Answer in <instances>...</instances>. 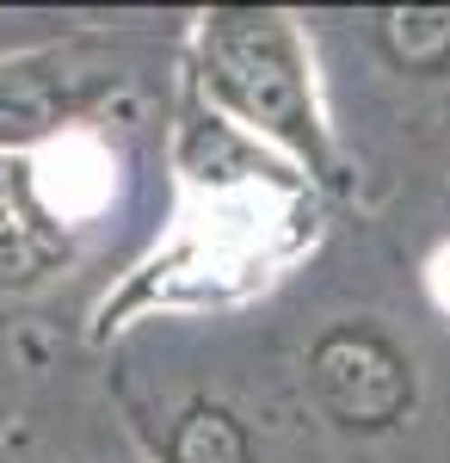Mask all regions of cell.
Listing matches in <instances>:
<instances>
[{
    "label": "cell",
    "instance_id": "4",
    "mask_svg": "<svg viewBox=\"0 0 450 463\" xmlns=\"http://www.w3.org/2000/svg\"><path fill=\"white\" fill-rule=\"evenodd\" d=\"M62 241L43 229V216L32 204H19L6 185H0V285H25V279H43L56 266Z\"/></svg>",
    "mask_w": 450,
    "mask_h": 463
},
{
    "label": "cell",
    "instance_id": "6",
    "mask_svg": "<svg viewBox=\"0 0 450 463\" xmlns=\"http://www.w3.org/2000/svg\"><path fill=\"white\" fill-rule=\"evenodd\" d=\"M426 279H432V297H438V309L450 316V248H438V260H432V272H426Z\"/></svg>",
    "mask_w": 450,
    "mask_h": 463
},
{
    "label": "cell",
    "instance_id": "5",
    "mask_svg": "<svg viewBox=\"0 0 450 463\" xmlns=\"http://www.w3.org/2000/svg\"><path fill=\"white\" fill-rule=\"evenodd\" d=\"M382 43L401 69H438L450 50V13H389Z\"/></svg>",
    "mask_w": 450,
    "mask_h": 463
},
{
    "label": "cell",
    "instance_id": "2",
    "mask_svg": "<svg viewBox=\"0 0 450 463\" xmlns=\"http://www.w3.org/2000/svg\"><path fill=\"white\" fill-rule=\"evenodd\" d=\"M321 408L352 432H382L414 408V358L377 327H327L309 353Z\"/></svg>",
    "mask_w": 450,
    "mask_h": 463
},
{
    "label": "cell",
    "instance_id": "1",
    "mask_svg": "<svg viewBox=\"0 0 450 463\" xmlns=\"http://www.w3.org/2000/svg\"><path fill=\"white\" fill-rule=\"evenodd\" d=\"M204 80L253 130H266L277 143H290L296 155L321 161L309 74L296 56V37L277 13H216L204 25Z\"/></svg>",
    "mask_w": 450,
    "mask_h": 463
},
{
    "label": "cell",
    "instance_id": "3",
    "mask_svg": "<svg viewBox=\"0 0 450 463\" xmlns=\"http://www.w3.org/2000/svg\"><path fill=\"white\" fill-rule=\"evenodd\" d=\"M167 463H253V439H247V427L229 408L198 402L167 432Z\"/></svg>",
    "mask_w": 450,
    "mask_h": 463
}]
</instances>
